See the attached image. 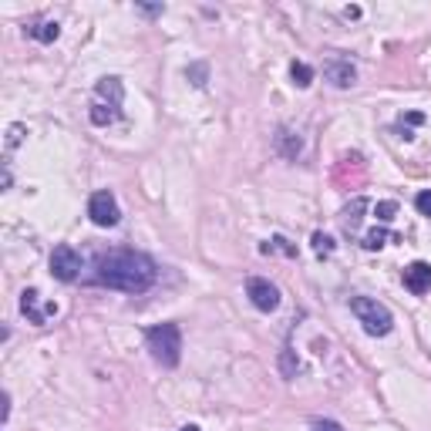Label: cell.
Returning <instances> with one entry per match:
<instances>
[{
    "label": "cell",
    "mask_w": 431,
    "mask_h": 431,
    "mask_svg": "<svg viewBox=\"0 0 431 431\" xmlns=\"http://www.w3.org/2000/svg\"><path fill=\"white\" fill-rule=\"evenodd\" d=\"M159 277L152 256L135 253V250H112V253L98 256V267H95V280L102 287L112 290H125V293H145Z\"/></svg>",
    "instance_id": "obj_1"
},
{
    "label": "cell",
    "mask_w": 431,
    "mask_h": 431,
    "mask_svg": "<svg viewBox=\"0 0 431 431\" xmlns=\"http://www.w3.org/2000/svg\"><path fill=\"white\" fill-rule=\"evenodd\" d=\"M324 78H327L334 88H351L357 81V71L351 61H344V58H330L327 64H324Z\"/></svg>",
    "instance_id": "obj_8"
},
{
    "label": "cell",
    "mask_w": 431,
    "mask_h": 431,
    "mask_svg": "<svg viewBox=\"0 0 431 431\" xmlns=\"http://www.w3.org/2000/svg\"><path fill=\"white\" fill-rule=\"evenodd\" d=\"M401 122H408V125H421V122H425V118H421L418 112H411V115H405V118H401Z\"/></svg>",
    "instance_id": "obj_23"
},
{
    "label": "cell",
    "mask_w": 431,
    "mask_h": 431,
    "mask_svg": "<svg viewBox=\"0 0 431 431\" xmlns=\"http://www.w3.org/2000/svg\"><path fill=\"white\" fill-rule=\"evenodd\" d=\"M88 216H91V223L95 226H115L118 219H122V209H118V199H115L112 192H95L91 196V203H88Z\"/></svg>",
    "instance_id": "obj_4"
},
{
    "label": "cell",
    "mask_w": 431,
    "mask_h": 431,
    "mask_svg": "<svg viewBox=\"0 0 431 431\" xmlns=\"http://www.w3.org/2000/svg\"><path fill=\"white\" fill-rule=\"evenodd\" d=\"M21 139H24V125H11V128H7V155L21 145Z\"/></svg>",
    "instance_id": "obj_19"
},
{
    "label": "cell",
    "mask_w": 431,
    "mask_h": 431,
    "mask_svg": "<svg viewBox=\"0 0 431 431\" xmlns=\"http://www.w3.org/2000/svg\"><path fill=\"white\" fill-rule=\"evenodd\" d=\"M388 240L398 243L401 236H398V233H388V229H374V233H368V236H364V246H368V250H381Z\"/></svg>",
    "instance_id": "obj_15"
},
{
    "label": "cell",
    "mask_w": 431,
    "mask_h": 431,
    "mask_svg": "<svg viewBox=\"0 0 431 431\" xmlns=\"http://www.w3.org/2000/svg\"><path fill=\"white\" fill-rule=\"evenodd\" d=\"M21 310H24V317L41 327V324H48V320L58 314V304H41V293L38 290H24L21 293Z\"/></svg>",
    "instance_id": "obj_7"
},
{
    "label": "cell",
    "mask_w": 431,
    "mask_h": 431,
    "mask_svg": "<svg viewBox=\"0 0 431 431\" xmlns=\"http://www.w3.org/2000/svg\"><path fill=\"white\" fill-rule=\"evenodd\" d=\"M351 314H354L357 324L368 330L371 337H384V334H391V327H394L391 310L384 304H378L374 297H351Z\"/></svg>",
    "instance_id": "obj_3"
},
{
    "label": "cell",
    "mask_w": 431,
    "mask_h": 431,
    "mask_svg": "<svg viewBox=\"0 0 431 431\" xmlns=\"http://www.w3.org/2000/svg\"><path fill=\"white\" fill-rule=\"evenodd\" d=\"M314 250H317V256H330L334 253V240L324 236V233H314Z\"/></svg>",
    "instance_id": "obj_18"
},
{
    "label": "cell",
    "mask_w": 431,
    "mask_h": 431,
    "mask_svg": "<svg viewBox=\"0 0 431 431\" xmlns=\"http://www.w3.org/2000/svg\"><path fill=\"white\" fill-rule=\"evenodd\" d=\"M95 95L108 102L112 108H122V98H125V88H122V78H102L98 85H95Z\"/></svg>",
    "instance_id": "obj_10"
},
{
    "label": "cell",
    "mask_w": 431,
    "mask_h": 431,
    "mask_svg": "<svg viewBox=\"0 0 431 431\" xmlns=\"http://www.w3.org/2000/svg\"><path fill=\"white\" fill-rule=\"evenodd\" d=\"M415 206H418V213H421V216H428V219H431V192H418Z\"/></svg>",
    "instance_id": "obj_20"
},
{
    "label": "cell",
    "mask_w": 431,
    "mask_h": 431,
    "mask_svg": "<svg viewBox=\"0 0 431 431\" xmlns=\"http://www.w3.org/2000/svg\"><path fill=\"white\" fill-rule=\"evenodd\" d=\"M314 431H344V428L337 425V421H317V425H314Z\"/></svg>",
    "instance_id": "obj_22"
},
{
    "label": "cell",
    "mask_w": 431,
    "mask_h": 431,
    "mask_svg": "<svg viewBox=\"0 0 431 431\" xmlns=\"http://www.w3.org/2000/svg\"><path fill=\"white\" fill-rule=\"evenodd\" d=\"M179 431H199V428H196V425H186V428H179Z\"/></svg>",
    "instance_id": "obj_24"
},
{
    "label": "cell",
    "mask_w": 431,
    "mask_h": 431,
    "mask_svg": "<svg viewBox=\"0 0 431 431\" xmlns=\"http://www.w3.org/2000/svg\"><path fill=\"white\" fill-rule=\"evenodd\" d=\"M405 287L415 297H425V293H431V263H411V267H405Z\"/></svg>",
    "instance_id": "obj_9"
},
{
    "label": "cell",
    "mask_w": 431,
    "mask_h": 431,
    "mask_svg": "<svg viewBox=\"0 0 431 431\" xmlns=\"http://www.w3.org/2000/svg\"><path fill=\"white\" fill-rule=\"evenodd\" d=\"M394 213H398V203H394V199H384V203L374 206V216H378L381 223H391Z\"/></svg>",
    "instance_id": "obj_16"
},
{
    "label": "cell",
    "mask_w": 431,
    "mask_h": 431,
    "mask_svg": "<svg viewBox=\"0 0 431 431\" xmlns=\"http://www.w3.org/2000/svg\"><path fill=\"white\" fill-rule=\"evenodd\" d=\"M51 273H54V280H61V283H75L78 273H81V256H78L71 246H54Z\"/></svg>",
    "instance_id": "obj_6"
},
{
    "label": "cell",
    "mask_w": 431,
    "mask_h": 431,
    "mask_svg": "<svg viewBox=\"0 0 431 431\" xmlns=\"http://www.w3.org/2000/svg\"><path fill=\"white\" fill-rule=\"evenodd\" d=\"M364 209H368V199H354V203L344 209V229H347V233H354V229L361 226V213H364Z\"/></svg>",
    "instance_id": "obj_12"
},
{
    "label": "cell",
    "mask_w": 431,
    "mask_h": 431,
    "mask_svg": "<svg viewBox=\"0 0 431 431\" xmlns=\"http://www.w3.org/2000/svg\"><path fill=\"white\" fill-rule=\"evenodd\" d=\"M139 11H142V14H145V17H159V14H162V11H165V7H162V4H142Z\"/></svg>",
    "instance_id": "obj_21"
},
{
    "label": "cell",
    "mask_w": 431,
    "mask_h": 431,
    "mask_svg": "<svg viewBox=\"0 0 431 431\" xmlns=\"http://www.w3.org/2000/svg\"><path fill=\"white\" fill-rule=\"evenodd\" d=\"M118 118H122V112H118V108H112V105L98 102L95 108H91V122H95V125H115Z\"/></svg>",
    "instance_id": "obj_14"
},
{
    "label": "cell",
    "mask_w": 431,
    "mask_h": 431,
    "mask_svg": "<svg viewBox=\"0 0 431 431\" xmlns=\"http://www.w3.org/2000/svg\"><path fill=\"white\" fill-rule=\"evenodd\" d=\"M145 344L152 351L155 364L179 368V361H182V330L176 324H155V327H149L145 330Z\"/></svg>",
    "instance_id": "obj_2"
},
{
    "label": "cell",
    "mask_w": 431,
    "mask_h": 431,
    "mask_svg": "<svg viewBox=\"0 0 431 431\" xmlns=\"http://www.w3.org/2000/svg\"><path fill=\"white\" fill-rule=\"evenodd\" d=\"M27 34L34 41H41V44H54V41L61 38V27L54 24V21H38V24L27 27Z\"/></svg>",
    "instance_id": "obj_11"
},
{
    "label": "cell",
    "mask_w": 431,
    "mask_h": 431,
    "mask_svg": "<svg viewBox=\"0 0 431 431\" xmlns=\"http://www.w3.org/2000/svg\"><path fill=\"white\" fill-rule=\"evenodd\" d=\"M290 78H293L297 88H310V85H314V68L304 64V61H293L290 64Z\"/></svg>",
    "instance_id": "obj_13"
},
{
    "label": "cell",
    "mask_w": 431,
    "mask_h": 431,
    "mask_svg": "<svg viewBox=\"0 0 431 431\" xmlns=\"http://www.w3.org/2000/svg\"><path fill=\"white\" fill-rule=\"evenodd\" d=\"M246 297H250V304H253L256 310H263V314H270V310H277L280 307V290L263 277L246 280Z\"/></svg>",
    "instance_id": "obj_5"
},
{
    "label": "cell",
    "mask_w": 431,
    "mask_h": 431,
    "mask_svg": "<svg viewBox=\"0 0 431 431\" xmlns=\"http://www.w3.org/2000/svg\"><path fill=\"white\" fill-rule=\"evenodd\" d=\"M186 78H189L196 88H203L206 85V64H189V68H186Z\"/></svg>",
    "instance_id": "obj_17"
}]
</instances>
